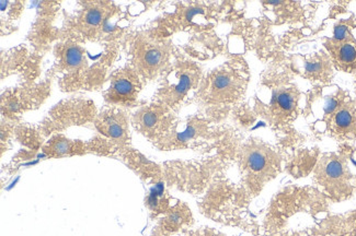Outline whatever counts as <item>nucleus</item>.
Segmentation results:
<instances>
[{"instance_id":"10","label":"nucleus","mask_w":356,"mask_h":236,"mask_svg":"<svg viewBox=\"0 0 356 236\" xmlns=\"http://www.w3.org/2000/svg\"><path fill=\"white\" fill-rule=\"evenodd\" d=\"M343 174H344V168L339 160L332 159L327 163L325 168V175L329 179H332V180L340 179L342 178Z\"/></svg>"},{"instance_id":"19","label":"nucleus","mask_w":356,"mask_h":236,"mask_svg":"<svg viewBox=\"0 0 356 236\" xmlns=\"http://www.w3.org/2000/svg\"><path fill=\"white\" fill-rule=\"evenodd\" d=\"M354 236H356V233H355V235H354Z\"/></svg>"},{"instance_id":"16","label":"nucleus","mask_w":356,"mask_h":236,"mask_svg":"<svg viewBox=\"0 0 356 236\" xmlns=\"http://www.w3.org/2000/svg\"><path fill=\"white\" fill-rule=\"evenodd\" d=\"M347 31H348L347 26H344V25L337 26L336 30H334V37H336V40H338V41L344 40L345 37H347Z\"/></svg>"},{"instance_id":"9","label":"nucleus","mask_w":356,"mask_h":236,"mask_svg":"<svg viewBox=\"0 0 356 236\" xmlns=\"http://www.w3.org/2000/svg\"><path fill=\"white\" fill-rule=\"evenodd\" d=\"M339 61L344 65H351L356 61V47L352 44H343L338 51Z\"/></svg>"},{"instance_id":"7","label":"nucleus","mask_w":356,"mask_h":236,"mask_svg":"<svg viewBox=\"0 0 356 236\" xmlns=\"http://www.w3.org/2000/svg\"><path fill=\"white\" fill-rule=\"evenodd\" d=\"M161 124H163V121H161L160 115H158L154 111H145L139 115L138 125L142 127L144 131L155 132L156 130H158V128L161 127Z\"/></svg>"},{"instance_id":"6","label":"nucleus","mask_w":356,"mask_h":236,"mask_svg":"<svg viewBox=\"0 0 356 236\" xmlns=\"http://www.w3.org/2000/svg\"><path fill=\"white\" fill-rule=\"evenodd\" d=\"M193 72L191 71H182L181 73H179L177 76L178 81L175 84V87L172 88V93H171V98L170 99H179L182 98L183 95L186 93V91L191 88V85L193 83Z\"/></svg>"},{"instance_id":"2","label":"nucleus","mask_w":356,"mask_h":236,"mask_svg":"<svg viewBox=\"0 0 356 236\" xmlns=\"http://www.w3.org/2000/svg\"><path fill=\"white\" fill-rule=\"evenodd\" d=\"M136 91V80L127 76H121L113 81L111 87V98L115 101H127L134 98Z\"/></svg>"},{"instance_id":"17","label":"nucleus","mask_w":356,"mask_h":236,"mask_svg":"<svg viewBox=\"0 0 356 236\" xmlns=\"http://www.w3.org/2000/svg\"><path fill=\"white\" fill-rule=\"evenodd\" d=\"M338 107V102L334 99H328L326 102V106H325V112L326 114H330V113L336 111V109Z\"/></svg>"},{"instance_id":"15","label":"nucleus","mask_w":356,"mask_h":236,"mask_svg":"<svg viewBox=\"0 0 356 236\" xmlns=\"http://www.w3.org/2000/svg\"><path fill=\"white\" fill-rule=\"evenodd\" d=\"M69 148H70L69 143L66 140H61L56 143H54L53 151L58 154H63V153H67L69 151Z\"/></svg>"},{"instance_id":"4","label":"nucleus","mask_w":356,"mask_h":236,"mask_svg":"<svg viewBox=\"0 0 356 236\" xmlns=\"http://www.w3.org/2000/svg\"><path fill=\"white\" fill-rule=\"evenodd\" d=\"M166 54L164 48L158 46L147 47L140 57V65L146 71H156L165 61Z\"/></svg>"},{"instance_id":"18","label":"nucleus","mask_w":356,"mask_h":236,"mask_svg":"<svg viewBox=\"0 0 356 236\" xmlns=\"http://www.w3.org/2000/svg\"><path fill=\"white\" fill-rule=\"evenodd\" d=\"M282 236H301L300 234H294V235H292V234H286V235H282Z\"/></svg>"},{"instance_id":"1","label":"nucleus","mask_w":356,"mask_h":236,"mask_svg":"<svg viewBox=\"0 0 356 236\" xmlns=\"http://www.w3.org/2000/svg\"><path fill=\"white\" fill-rule=\"evenodd\" d=\"M241 79L236 73L230 71H218L215 73L210 81L209 93L217 100H226L235 98L239 92Z\"/></svg>"},{"instance_id":"12","label":"nucleus","mask_w":356,"mask_h":236,"mask_svg":"<svg viewBox=\"0 0 356 236\" xmlns=\"http://www.w3.org/2000/svg\"><path fill=\"white\" fill-rule=\"evenodd\" d=\"M64 57L69 67H78L83 62V54L77 46L67 47Z\"/></svg>"},{"instance_id":"14","label":"nucleus","mask_w":356,"mask_h":236,"mask_svg":"<svg viewBox=\"0 0 356 236\" xmlns=\"http://www.w3.org/2000/svg\"><path fill=\"white\" fill-rule=\"evenodd\" d=\"M186 236H226V235L219 233L215 230L205 229V230H198V231H195V232L188 233Z\"/></svg>"},{"instance_id":"11","label":"nucleus","mask_w":356,"mask_h":236,"mask_svg":"<svg viewBox=\"0 0 356 236\" xmlns=\"http://www.w3.org/2000/svg\"><path fill=\"white\" fill-rule=\"evenodd\" d=\"M354 122V117L353 114L349 110L343 109L340 110L336 116H334V124L341 130L349 129L350 127H352Z\"/></svg>"},{"instance_id":"3","label":"nucleus","mask_w":356,"mask_h":236,"mask_svg":"<svg viewBox=\"0 0 356 236\" xmlns=\"http://www.w3.org/2000/svg\"><path fill=\"white\" fill-rule=\"evenodd\" d=\"M101 131L110 138L124 140L127 135L126 124L120 115H106L100 124Z\"/></svg>"},{"instance_id":"8","label":"nucleus","mask_w":356,"mask_h":236,"mask_svg":"<svg viewBox=\"0 0 356 236\" xmlns=\"http://www.w3.org/2000/svg\"><path fill=\"white\" fill-rule=\"evenodd\" d=\"M295 96L289 92H280L275 98L274 106L279 111L280 115H289L295 109Z\"/></svg>"},{"instance_id":"5","label":"nucleus","mask_w":356,"mask_h":236,"mask_svg":"<svg viewBox=\"0 0 356 236\" xmlns=\"http://www.w3.org/2000/svg\"><path fill=\"white\" fill-rule=\"evenodd\" d=\"M247 164L252 173L263 174L269 171L271 158H269V155L266 151H262V150H252L248 154Z\"/></svg>"},{"instance_id":"13","label":"nucleus","mask_w":356,"mask_h":236,"mask_svg":"<svg viewBox=\"0 0 356 236\" xmlns=\"http://www.w3.org/2000/svg\"><path fill=\"white\" fill-rule=\"evenodd\" d=\"M101 19L102 13L98 9L90 10L87 15H86V22L90 25H98L101 22Z\"/></svg>"}]
</instances>
